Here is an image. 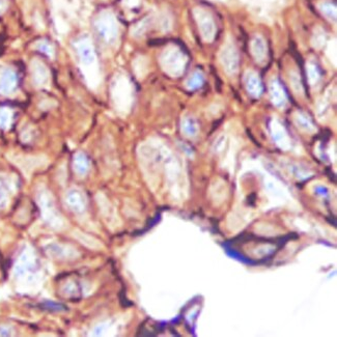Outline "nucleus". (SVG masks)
<instances>
[{"label": "nucleus", "mask_w": 337, "mask_h": 337, "mask_svg": "<svg viewBox=\"0 0 337 337\" xmlns=\"http://www.w3.org/2000/svg\"><path fill=\"white\" fill-rule=\"evenodd\" d=\"M81 73L90 87H97L101 81L100 66L93 41L88 36H81L73 43Z\"/></svg>", "instance_id": "1"}, {"label": "nucleus", "mask_w": 337, "mask_h": 337, "mask_svg": "<svg viewBox=\"0 0 337 337\" xmlns=\"http://www.w3.org/2000/svg\"><path fill=\"white\" fill-rule=\"evenodd\" d=\"M110 96L114 109L120 114H127L133 105L134 87L130 78L124 73H117L111 80Z\"/></svg>", "instance_id": "2"}, {"label": "nucleus", "mask_w": 337, "mask_h": 337, "mask_svg": "<svg viewBox=\"0 0 337 337\" xmlns=\"http://www.w3.org/2000/svg\"><path fill=\"white\" fill-rule=\"evenodd\" d=\"M188 58L180 48L174 45L167 46L160 55V66L165 74L176 78L184 74Z\"/></svg>", "instance_id": "3"}, {"label": "nucleus", "mask_w": 337, "mask_h": 337, "mask_svg": "<svg viewBox=\"0 0 337 337\" xmlns=\"http://www.w3.org/2000/svg\"><path fill=\"white\" fill-rule=\"evenodd\" d=\"M95 29L99 38L109 46H114L119 38L117 20L110 11L101 12L95 19Z\"/></svg>", "instance_id": "4"}, {"label": "nucleus", "mask_w": 337, "mask_h": 337, "mask_svg": "<svg viewBox=\"0 0 337 337\" xmlns=\"http://www.w3.org/2000/svg\"><path fill=\"white\" fill-rule=\"evenodd\" d=\"M219 63L228 77H236L240 69L239 51L232 41L227 40L221 47L219 54Z\"/></svg>", "instance_id": "5"}, {"label": "nucleus", "mask_w": 337, "mask_h": 337, "mask_svg": "<svg viewBox=\"0 0 337 337\" xmlns=\"http://www.w3.org/2000/svg\"><path fill=\"white\" fill-rule=\"evenodd\" d=\"M193 16L197 23L202 40L205 43L213 42L217 33V27L213 16L210 14V12L202 8H195L193 10Z\"/></svg>", "instance_id": "6"}, {"label": "nucleus", "mask_w": 337, "mask_h": 337, "mask_svg": "<svg viewBox=\"0 0 337 337\" xmlns=\"http://www.w3.org/2000/svg\"><path fill=\"white\" fill-rule=\"evenodd\" d=\"M270 131L274 142L281 149L289 150L292 147V141L286 127L277 118H273L270 122Z\"/></svg>", "instance_id": "7"}, {"label": "nucleus", "mask_w": 337, "mask_h": 337, "mask_svg": "<svg viewBox=\"0 0 337 337\" xmlns=\"http://www.w3.org/2000/svg\"><path fill=\"white\" fill-rule=\"evenodd\" d=\"M18 77L15 70L9 66L0 67V93L11 95L16 90Z\"/></svg>", "instance_id": "8"}, {"label": "nucleus", "mask_w": 337, "mask_h": 337, "mask_svg": "<svg viewBox=\"0 0 337 337\" xmlns=\"http://www.w3.org/2000/svg\"><path fill=\"white\" fill-rule=\"evenodd\" d=\"M30 74L34 83L38 87H46L50 83V72L48 67L40 59H34L30 64Z\"/></svg>", "instance_id": "9"}, {"label": "nucleus", "mask_w": 337, "mask_h": 337, "mask_svg": "<svg viewBox=\"0 0 337 337\" xmlns=\"http://www.w3.org/2000/svg\"><path fill=\"white\" fill-rule=\"evenodd\" d=\"M269 91L271 102L275 107L283 109L288 105V95L281 83L277 79H272L269 84Z\"/></svg>", "instance_id": "10"}, {"label": "nucleus", "mask_w": 337, "mask_h": 337, "mask_svg": "<svg viewBox=\"0 0 337 337\" xmlns=\"http://www.w3.org/2000/svg\"><path fill=\"white\" fill-rule=\"evenodd\" d=\"M44 204H45V217L46 220L52 225L54 228H61L65 224V220L60 217L58 211L56 210L51 196L47 193L44 194Z\"/></svg>", "instance_id": "11"}, {"label": "nucleus", "mask_w": 337, "mask_h": 337, "mask_svg": "<svg viewBox=\"0 0 337 337\" xmlns=\"http://www.w3.org/2000/svg\"><path fill=\"white\" fill-rule=\"evenodd\" d=\"M244 85L248 94L254 98H258L263 94V83L260 76L254 71H247L244 74Z\"/></svg>", "instance_id": "12"}, {"label": "nucleus", "mask_w": 337, "mask_h": 337, "mask_svg": "<svg viewBox=\"0 0 337 337\" xmlns=\"http://www.w3.org/2000/svg\"><path fill=\"white\" fill-rule=\"evenodd\" d=\"M250 53L257 64L263 65L268 57L267 43L261 36H255L250 41Z\"/></svg>", "instance_id": "13"}, {"label": "nucleus", "mask_w": 337, "mask_h": 337, "mask_svg": "<svg viewBox=\"0 0 337 337\" xmlns=\"http://www.w3.org/2000/svg\"><path fill=\"white\" fill-rule=\"evenodd\" d=\"M66 203L75 213H82L86 208V199L84 194L78 189H71L66 194Z\"/></svg>", "instance_id": "14"}, {"label": "nucleus", "mask_w": 337, "mask_h": 337, "mask_svg": "<svg viewBox=\"0 0 337 337\" xmlns=\"http://www.w3.org/2000/svg\"><path fill=\"white\" fill-rule=\"evenodd\" d=\"M293 120L296 127L304 133L314 134L317 132V127L315 126L312 117L303 111H296L293 115Z\"/></svg>", "instance_id": "15"}, {"label": "nucleus", "mask_w": 337, "mask_h": 337, "mask_svg": "<svg viewBox=\"0 0 337 337\" xmlns=\"http://www.w3.org/2000/svg\"><path fill=\"white\" fill-rule=\"evenodd\" d=\"M180 130H182L184 135L189 137V138L196 137L198 132H199L198 122L193 116H190V115L185 116L182 119Z\"/></svg>", "instance_id": "16"}, {"label": "nucleus", "mask_w": 337, "mask_h": 337, "mask_svg": "<svg viewBox=\"0 0 337 337\" xmlns=\"http://www.w3.org/2000/svg\"><path fill=\"white\" fill-rule=\"evenodd\" d=\"M211 195L213 200L217 204L224 201L227 196V187L225 185V182L220 178L215 179V182L211 186Z\"/></svg>", "instance_id": "17"}, {"label": "nucleus", "mask_w": 337, "mask_h": 337, "mask_svg": "<svg viewBox=\"0 0 337 337\" xmlns=\"http://www.w3.org/2000/svg\"><path fill=\"white\" fill-rule=\"evenodd\" d=\"M89 168H90V163H89V160L86 157V155L83 154V152H81V151L77 152V154L73 158V169H74V171L78 175L84 176L89 171Z\"/></svg>", "instance_id": "18"}, {"label": "nucleus", "mask_w": 337, "mask_h": 337, "mask_svg": "<svg viewBox=\"0 0 337 337\" xmlns=\"http://www.w3.org/2000/svg\"><path fill=\"white\" fill-rule=\"evenodd\" d=\"M306 72H307L308 82L313 87H316L321 83L322 73L317 61L308 60L307 64H306Z\"/></svg>", "instance_id": "19"}, {"label": "nucleus", "mask_w": 337, "mask_h": 337, "mask_svg": "<svg viewBox=\"0 0 337 337\" xmlns=\"http://www.w3.org/2000/svg\"><path fill=\"white\" fill-rule=\"evenodd\" d=\"M319 10L322 15L330 22L336 21V6L330 0H324L319 5Z\"/></svg>", "instance_id": "20"}, {"label": "nucleus", "mask_w": 337, "mask_h": 337, "mask_svg": "<svg viewBox=\"0 0 337 337\" xmlns=\"http://www.w3.org/2000/svg\"><path fill=\"white\" fill-rule=\"evenodd\" d=\"M290 84L294 90V93L298 96H304V87L301 81V77L297 69H291L289 73Z\"/></svg>", "instance_id": "21"}, {"label": "nucleus", "mask_w": 337, "mask_h": 337, "mask_svg": "<svg viewBox=\"0 0 337 337\" xmlns=\"http://www.w3.org/2000/svg\"><path fill=\"white\" fill-rule=\"evenodd\" d=\"M204 83V76L201 71H195L193 72L190 77L186 81V87L189 90H195L197 88H200Z\"/></svg>", "instance_id": "22"}, {"label": "nucleus", "mask_w": 337, "mask_h": 337, "mask_svg": "<svg viewBox=\"0 0 337 337\" xmlns=\"http://www.w3.org/2000/svg\"><path fill=\"white\" fill-rule=\"evenodd\" d=\"M288 169L290 170V172L296 176L299 179H304L306 177H309L312 175V171L308 170L307 168H304L303 166H300L299 164H295V163H291L288 166Z\"/></svg>", "instance_id": "23"}, {"label": "nucleus", "mask_w": 337, "mask_h": 337, "mask_svg": "<svg viewBox=\"0 0 337 337\" xmlns=\"http://www.w3.org/2000/svg\"><path fill=\"white\" fill-rule=\"evenodd\" d=\"M55 252V256L60 258H71L74 255H77V252L72 247H67L64 245H55L52 249Z\"/></svg>", "instance_id": "24"}, {"label": "nucleus", "mask_w": 337, "mask_h": 337, "mask_svg": "<svg viewBox=\"0 0 337 337\" xmlns=\"http://www.w3.org/2000/svg\"><path fill=\"white\" fill-rule=\"evenodd\" d=\"M12 122V112L7 107H0V128L7 129Z\"/></svg>", "instance_id": "25"}, {"label": "nucleus", "mask_w": 337, "mask_h": 337, "mask_svg": "<svg viewBox=\"0 0 337 337\" xmlns=\"http://www.w3.org/2000/svg\"><path fill=\"white\" fill-rule=\"evenodd\" d=\"M36 46H37V49L40 50L42 53L48 55L49 57H52V56H53V54H54V49H53L52 45H51L49 42L42 40V41L38 42Z\"/></svg>", "instance_id": "26"}, {"label": "nucleus", "mask_w": 337, "mask_h": 337, "mask_svg": "<svg viewBox=\"0 0 337 337\" xmlns=\"http://www.w3.org/2000/svg\"><path fill=\"white\" fill-rule=\"evenodd\" d=\"M324 44H325V34L323 32H321L320 34L316 33V35L313 39V45L315 46V48L320 49L324 46Z\"/></svg>", "instance_id": "27"}, {"label": "nucleus", "mask_w": 337, "mask_h": 337, "mask_svg": "<svg viewBox=\"0 0 337 337\" xmlns=\"http://www.w3.org/2000/svg\"><path fill=\"white\" fill-rule=\"evenodd\" d=\"M328 109H329V104L327 102V100L324 98L322 99L319 104H318V112H319V116H323L325 117L327 115V112H328Z\"/></svg>", "instance_id": "28"}, {"label": "nucleus", "mask_w": 337, "mask_h": 337, "mask_svg": "<svg viewBox=\"0 0 337 337\" xmlns=\"http://www.w3.org/2000/svg\"><path fill=\"white\" fill-rule=\"evenodd\" d=\"M7 8V2L6 0H0V14H2Z\"/></svg>", "instance_id": "29"}, {"label": "nucleus", "mask_w": 337, "mask_h": 337, "mask_svg": "<svg viewBox=\"0 0 337 337\" xmlns=\"http://www.w3.org/2000/svg\"><path fill=\"white\" fill-rule=\"evenodd\" d=\"M3 197H4V190H3L2 185H0V201L3 200Z\"/></svg>", "instance_id": "30"}]
</instances>
